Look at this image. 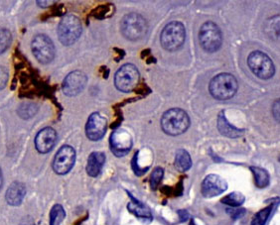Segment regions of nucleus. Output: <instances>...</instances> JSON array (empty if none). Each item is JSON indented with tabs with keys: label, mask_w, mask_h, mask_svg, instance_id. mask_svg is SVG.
Masks as SVG:
<instances>
[{
	"label": "nucleus",
	"mask_w": 280,
	"mask_h": 225,
	"mask_svg": "<svg viewBox=\"0 0 280 225\" xmlns=\"http://www.w3.org/2000/svg\"><path fill=\"white\" fill-rule=\"evenodd\" d=\"M161 126L163 131L168 135H180L189 128L190 118L184 110L172 108L163 114Z\"/></svg>",
	"instance_id": "1"
},
{
	"label": "nucleus",
	"mask_w": 280,
	"mask_h": 225,
	"mask_svg": "<svg viewBox=\"0 0 280 225\" xmlns=\"http://www.w3.org/2000/svg\"><path fill=\"white\" fill-rule=\"evenodd\" d=\"M212 96L218 100L232 98L237 90V81L231 74H219L210 83L209 87Z\"/></svg>",
	"instance_id": "2"
},
{
	"label": "nucleus",
	"mask_w": 280,
	"mask_h": 225,
	"mask_svg": "<svg viewBox=\"0 0 280 225\" xmlns=\"http://www.w3.org/2000/svg\"><path fill=\"white\" fill-rule=\"evenodd\" d=\"M186 31L182 23L178 21H173L168 23L161 33V45L169 51H177L179 50L185 42Z\"/></svg>",
	"instance_id": "3"
},
{
	"label": "nucleus",
	"mask_w": 280,
	"mask_h": 225,
	"mask_svg": "<svg viewBox=\"0 0 280 225\" xmlns=\"http://www.w3.org/2000/svg\"><path fill=\"white\" fill-rule=\"evenodd\" d=\"M121 29L126 39L130 41H137L146 35L148 31V24L139 14L129 13L123 18Z\"/></svg>",
	"instance_id": "4"
},
{
	"label": "nucleus",
	"mask_w": 280,
	"mask_h": 225,
	"mask_svg": "<svg viewBox=\"0 0 280 225\" xmlns=\"http://www.w3.org/2000/svg\"><path fill=\"white\" fill-rule=\"evenodd\" d=\"M82 34V23L77 16H64L58 27L59 40L63 45H73Z\"/></svg>",
	"instance_id": "5"
},
{
	"label": "nucleus",
	"mask_w": 280,
	"mask_h": 225,
	"mask_svg": "<svg viewBox=\"0 0 280 225\" xmlns=\"http://www.w3.org/2000/svg\"><path fill=\"white\" fill-rule=\"evenodd\" d=\"M251 72L262 79L271 78L275 74V67L271 59L263 52H252L248 59Z\"/></svg>",
	"instance_id": "6"
},
{
	"label": "nucleus",
	"mask_w": 280,
	"mask_h": 225,
	"mask_svg": "<svg viewBox=\"0 0 280 225\" xmlns=\"http://www.w3.org/2000/svg\"><path fill=\"white\" fill-rule=\"evenodd\" d=\"M139 80V72L132 64L124 65L114 76L115 88L123 92L132 91L138 86Z\"/></svg>",
	"instance_id": "7"
},
{
	"label": "nucleus",
	"mask_w": 280,
	"mask_h": 225,
	"mask_svg": "<svg viewBox=\"0 0 280 225\" xmlns=\"http://www.w3.org/2000/svg\"><path fill=\"white\" fill-rule=\"evenodd\" d=\"M199 41L205 51L215 53L222 46V32L214 22H206L199 32Z\"/></svg>",
	"instance_id": "8"
},
{
	"label": "nucleus",
	"mask_w": 280,
	"mask_h": 225,
	"mask_svg": "<svg viewBox=\"0 0 280 225\" xmlns=\"http://www.w3.org/2000/svg\"><path fill=\"white\" fill-rule=\"evenodd\" d=\"M31 49L33 55L41 64H49L55 58V46L46 35L35 36L32 40Z\"/></svg>",
	"instance_id": "9"
},
{
	"label": "nucleus",
	"mask_w": 280,
	"mask_h": 225,
	"mask_svg": "<svg viewBox=\"0 0 280 225\" xmlns=\"http://www.w3.org/2000/svg\"><path fill=\"white\" fill-rule=\"evenodd\" d=\"M75 162V149L72 146L65 145L57 152L53 161V169L58 175H66L73 169Z\"/></svg>",
	"instance_id": "10"
},
{
	"label": "nucleus",
	"mask_w": 280,
	"mask_h": 225,
	"mask_svg": "<svg viewBox=\"0 0 280 225\" xmlns=\"http://www.w3.org/2000/svg\"><path fill=\"white\" fill-rule=\"evenodd\" d=\"M109 145L112 153L117 157L126 155L132 147V137L124 129L112 132L109 138Z\"/></svg>",
	"instance_id": "11"
},
{
	"label": "nucleus",
	"mask_w": 280,
	"mask_h": 225,
	"mask_svg": "<svg viewBox=\"0 0 280 225\" xmlns=\"http://www.w3.org/2000/svg\"><path fill=\"white\" fill-rule=\"evenodd\" d=\"M87 75L79 71L72 72L66 76L63 83V91L66 95L75 96L81 93L87 85Z\"/></svg>",
	"instance_id": "12"
},
{
	"label": "nucleus",
	"mask_w": 280,
	"mask_h": 225,
	"mask_svg": "<svg viewBox=\"0 0 280 225\" xmlns=\"http://www.w3.org/2000/svg\"><path fill=\"white\" fill-rule=\"evenodd\" d=\"M108 122L107 119L99 113H93L87 122L86 133L90 140L98 141L107 132Z\"/></svg>",
	"instance_id": "13"
},
{
	"label": "nucleus",
	"mask_w": 280,
	"mask_h": 225,
	"mask_svg": "<svg viewBox=\"0 0 280 225\" xmlns=\"http://www.w3.org/2000/svg\"><path fill=\"white\" fill-rule=\"evenodd\" d=\"M228 189V182L218 175H209L202 182V194L205 197H215Z\"/></svg>",
	"instance_id": "14"
},
{
	"label": "nucleus",
	"mask_w": 280,
	"mask_h": 225,
	"mask_svg": "<svg viewBox=\"0 0 280 225\" xmlns=\"http://www.w3.org/2000/svg\"><path fill=\"white\" fill-rule=\"evenodd\" d=\"M57 139V132L51 127H46L42 129L35 138L36 149L42 154H47L55 147Z\"/></svg>",
	"instance_id": "15"
},
{
	"label": "nucleus",
	"mask_w": 280,
	"mask_h": 225,
	"mask_svg": "<svg viewBox=\"0 0 280 225\" xmlns=\"http://www.w3.org/2000/svg\"><path fill=\"white\" fill-rule=\"evenodd\" d=\"M25 195H26L25 186L21 182L15 181L8 188L5 198H6V201L10 206L16 207V206L21 204Z\"/></svg>",
	"instance_id": "16"
},
{
	"label": "nucleus",
	"mask_w": 280,
	"mask_h": 225,
	"mask_svg": "<svg viewBox=\"0 0 280 225\" xmlns=\"http://www.w3.org/2000/svg\"><path fill=\"white\" fill-rule=\"evenodd\" d=\"M106 162V155L102 152H93L89 159H88V164H87V172L89 176L95 178L97 177L102 169L105 165Z\"/></svg>",
	"instance_id": "17"
},
{
	"label": "nucleus",
	"mask_w": 280,
	"mask_h": 225,
	"mask_svg": "<svg viewBox=\"0 0 280 225\" xmlns=\"http://www.w3.org/2000/svg\"><path fill=\"white\" fill-rule=\"evenodd\" d=\"M218 128L219 132L223 135L232 137V138L239 137V136L244 134V130H241V129H237V128L233 127V125H231L228 122V120L225 117V115H224V112H222L218 115Z\"/></svg>",
	"instance_id": "18"
},
{
	"label": "nucleus",
	"mask_w": 280,
	"mask_h": 225,
	"mask_svg": "<svg viewBox=\"0 0 280 225\" xmlns=\"http://www.w3.org/2000/svg\"><path fill=\"white\" fill-rule=\"evenodd\" d=\"M265 32L270 39L280 42V15L272 16L267 19Z\"/></svg>",
	"instance_id": "19"
},
{
	"label": "nucleus",
	"mask_w": 280,
	"mask_h": 225,
	"mask_svg": "<svg viewBox=\"0 0 280 225\" xmlns=\"http://www.w3.org/2000/svg\"><path fill=\"white\" fill-rule=\"evenodd\" d=\"M127 208L131 213H133L136 217L141 218V219H151V217H152L149 209H147L143 203L134 199L133 197H132V201L128 203Z\"/></svg>",
	"instance_id": "20"
},
{
	"label": "nucleus",
	"mask_w": 280,
	"mask_h": 225,
	"mask_svg": "<svg viewBox=\"0 0 280 225\" xmlns=\"http://www.w3.org/2000/svg\"><path fill=\"white\" fill-rule=\"evenodd\" d=\"M175 167L180 172H186L192 167V159L190 154L184 149L177 151L175 157Z\"/></svg>",
	"instance_id": "21"
},
{
	"label": "nucleus",
	"mask_w": 280,
	"mask_h": 225,
	"mask_svg": "<svg viewBox=\"0 0 280 225\" xmlns=\"http://www.w3.org/2000/svg\"><path fill=\"white\" fill-rule=\"evenodd\" d=\"M250 171L253 174L254 181H255V185H256L257 188L264 189V188L268 186V183H269V175H268V173L265 171V169L257 168V167H251Z\"/></svg>",
	"instance_id": "22"
},
{
	"label": "nucleus",
	"mask_w": 280,
	"mask_h": 225,
	"mask_svg": "<svg viewBox=\"0 0 280 225\" xmlns=\"http://www.w3.org/2000/svg\"><path fill=\"white\" fill-rule=\"evenodd\" d=\"M66 212L62 206L55 204L50 213V225H61L63 220L65 219Z\"/></svg>",
	"instance_id": "23"
},
{
	"label": "nucleus",
	"mask_w": 280,
	"mask_h": 225,
	"mask_svg": "<svg viewBox=\"0 0 280 225\" xmlns=\"http://www.w3.org/2000/svg\"><path fill=\"white\" fill-rule=\"evenodd\" d=\"M245 195L241 193H237V192H234L232 193L230 195L225 196L223 199H222V202L227 204V206H230V207H233V208H236V207H239L242 206L244 202H245Z\"/></svg>",
	"instance_id": "24"
},
{
	"label": "nucleus",
	"mask_w": 280,
	"mask_h": 225,
	"mask_svg": "<svg viewBox=\"0 0 280 225\" xmlns=\"http://www.w3.org/2000/svg\"><path fill=\"white\" fill-rule=\"evenodd\" d=\"M273 210V204H270L269 207L265 208L264 210L258 211L254 217L251 220V225H265L266 221L271 213V211Z\"/></svg>",
	"instance_id": "25"
},
{
	"label": "nucleus",
	"mask_w": 280,
	"mask_h": 225,
	"mask_svg": "<svg viewBox=\"0 0 280 225\" xmlns=\"http://www.w3.org/2000/svg\"><path fill=\"white\" fill-rule=\"evenodd\" d=\"M12 42V35L6 29H0V54L4 53Z\"/></svg>",
	"instance_id": "26"
},
{
	"label": "nucleus",
	"mask_w": 280,
	"mask_h": 225,
	"mask_svg": "<svg viewBox=\"0 0 280 225\" xmlns=\"http://www.w3.org/2000/svg\"><path fill=\"white\" fill-rule=\"evenodd\" d=\"M163 177H164V170L161 167H158V168L154 169V171L152 172L151 177H150V187L152 190L157 189V187L161 182Z\"/></svg>",
	"instance_id": "27"
},
{
	"label": "nucleus",
	"mask_w": 280,
	"mask_h": 225,
	"mask_svg": "<svg viewBox=\"0 0 280 225\" xmlns=\"http://www.w3.org/2000/svg\"><path fill=\"white\" fill-rule=\"evenodd\" d=\"M8 71L4 67H0V90H3L6 87L8 81Z\"/></svg>",
	"instance_id": "28"
},
{
	"label": "nucleus",
	"mask_w": 280,
	"mask_h": 225,
	"mask_svg": "<svg viewBox=\"0 0 280 225\" xmlns=\"http://www.w3.org/2000/svg\"><path fill=\"white\" fill-rule=\"evenodd\" d=\"M272 112H273L274 118L280 122V99H277V100L273 104Z\"/></svg>",
	"instance_id": "29"
},
{
	"label": "nucleus",
	"mask_w": 280,
	"mask_h": 225,
	"mask_svg": "<svg viewBox=\"0 0 280 225\" xmlns=\"http://www.w3.org/2000/svg\"><path fill=\"white\" fill-rule=\"evenodd\" d=\"M230 214H231V216L233 217V218H238V217H241L244 213H245V210H227Z\"/></svg>",
	"instance_id": "30"
},
{
	"label": "nucleus",
	"mask_w": 280,
	"mask_h": 225,
	"mask_svg": "<svg viewBox=\"0 0 280 225\" xmlns=\"http://www.w3.org/2000/svg\"><path fill=\"white\" fill-rule=\"evenodd\" d=\"M2 185H3V177H2V172H1V169H0V190L2 188Z\"/></svg>",
	"instance_id": "31"
},
{
	"label": "nucleus",
	"mask_w": 280,
	"mask_h": 225,
	"mask_svg": "<svg viewBox=\"0 0 280 225\" xmlns=\"http://www.w3.org/2000/svg\"><path fill=\"white\" fill-rule=\"evenodd\" d=\"M279 161H280V158H279Z\"/></svg>",
	"instance_id": "32"
}]
</instances>
